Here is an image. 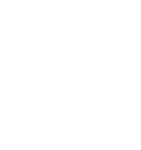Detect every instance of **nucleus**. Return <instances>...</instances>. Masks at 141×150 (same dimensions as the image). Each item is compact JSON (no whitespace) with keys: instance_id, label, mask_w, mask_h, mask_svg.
I'll return each mask as SVG.
<instances>
[]
</instances>
